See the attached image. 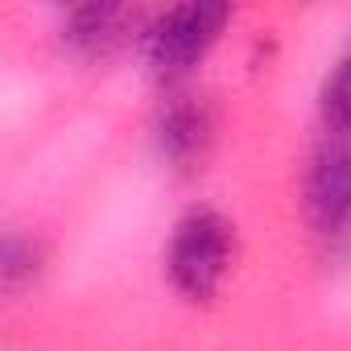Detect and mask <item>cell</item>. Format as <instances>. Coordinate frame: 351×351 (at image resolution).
Returning <instances> with one entry per match:
<instances>
[{
    "label": "cell",
    "instance_id": "6da1fadb",
    "mask_svg": "<svg viewBox=\"0 0 351 351\" xmlns=\"http://www.w3.org/2000/svg\"><path fill=\"white\" fill-rule=\"evenodd\" d=\"M236 265V223L215 207H191L169 232L165 277L186 302L207 306L219 298Z\"/></svg>",
    "mask_w": 351,
    "mask_h": 351
},
{
    "label": "cell",
    "instance_id": "7a4b0ae2",
    "mask_svg": "<svg viewBox=\"0 0 351 351\" xmlns=\"http://www.w3.org/2000/svg\"><path fill=\"white\" fill-rule=\"evenodd\" d=\"M228 21H232V9L211 5V0H191V5H169L161 13H149L145 38H141L149 71L165 83L186 79L223 38Z\"/></svg>",
    "mask_w": 351,
    "mask_h": 351
},
{
    "label": "cell",
    "instance_id": "3957f363",
    "mask_svg": "<svg viewBox=\"0 0 351 351\" xmlns=\"http://www.w3.org/2000/svg\"><path fill=\"white\" fill-rule=\"evenodd\" d=\"M306 219L322 240H339L351 232V136L322 132L306 169Z\"/></svg>",
    "mask_w": 351,
    "mask_h": 351
},
{
    "label": "cell",
    "instance_id": "277c9868",
    "mask_svg": "<svg viewBox=\"0 0 351 351\" xmlns=\"http://www.w3.org/2000/svg\"><path fill=\"white\" fill-rule=\"evenodd\" d=\"M153 145L157 157L178 169V173H195L203 169L211 145H215V112L203 95H169L157 116H153Z\"/></svg>",
    "mask_w": 351,
    "mask_h": 351
},
{
    "label": "cell",
    "instance_id": "5b68a950",
    "mask_svg": "<svg viewBox=\"0 0 351 351\" xmlns=\"http://www.w3.org/2000/svg\"><path fill=\"white\" fill-rule=\"evenodd\" d=\"M149 13L132 9V5H75L62 13L58 21V38L71 54L79 58H108L116 54L124 42L145 38Z\"/></svg>",
    "mask_w": 351,
    "mask_h": 351
},
{
    "label": "cell",
    "instance_id": "8992f818",
    "mask_svg": "<svg viewBox=\"0 0 351 351\" xmlns=\"http://www.w3.org/2000/svg\"><path fill=\"white\" fill-rule=\"evenodd\" d=\"M42 265H46V252H42V244L34 236H25L17 228L5 232V244H0V285H5L9 298H17L21 289H29L38 281Z\"/></svg>",
    "mask_w": 351,
    "mask_h": 351
},
{
    "label": "cell",
    "instance_id": "52a82bcc",
    "mask_svg": "<svg viewBox=\"0 0 351 351\" xmlns=\"http://www.w3.org/2000/svg\"><path fill=\"white\" fill-rule=\"evenodd\" d=\"M318 116H322V132L351 136V46L335 58V66H330L326 79H322Z\"/></svg>",
    "mask_w": 351,
    "mask_h": 351
}]
</instances>
